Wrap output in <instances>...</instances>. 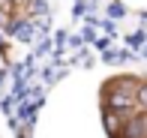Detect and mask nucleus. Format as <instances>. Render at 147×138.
<instances>
[{"label":"nucleus","instance_id":"f257e3e1","mask_svg":"<svg viewBox=\"0 0 147 138\" xmlns=\"http://www.w3.org/2000/svg\"><path fill=\"white\" fill-rule=\"evenodd\" d=\"M141 132L147 135V114H141V117H135V120H129V123H126V135L138 138Z\"/></svg>","mask_w":147,"mask_h":138},{"label":"nucleus","instance_id":"f03ea898","mask_svg":"<svg viewBox=\"0 0 147 138\" xmlns=\"http://www.w3.org/2000/svg\"><path fill=\"white\" fill-rule=\"evenodd\" d=\"M135 102H138V105H141V108L147 111V84H141V87L135 90Z\"/></svg>","mask_w":147,"mask_h":138}]
</instances>
